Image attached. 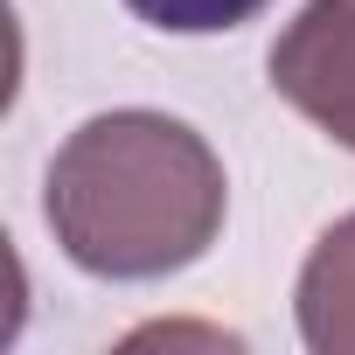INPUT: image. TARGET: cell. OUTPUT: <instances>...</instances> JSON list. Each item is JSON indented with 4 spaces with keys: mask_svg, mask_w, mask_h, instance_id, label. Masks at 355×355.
Wrapping results in <instances>:
<instances>
[{
    "mask_svg": "<svg viewBox=\"0 0 355 355\" xmlns=\"http://www.w3.org/2000/svg\"><path fill=\"white\" fill-rule=\"evenodd\" d=\"M223 160L160 112L77 125L49 167V230L98 279H160L196 265L223 230Z\"/></svg>",
    "mask_w": 355,
    "mask_h": 355,
    "instance_id": "1",
    "label": "cell"
},
{
    "mask_svg": "<svg viewBox=\"0 0 355 355\" xmlns=\"http://www.w3.org/2000/svg\"><path fill=\"white\" fill-rule=\"evenodd\" d=\"M272 91L327 139L355 146V0H306L272 49Z\"/></svg>",
    "mask_w": 355,
    "mask_h": 355,
    "instance_id": "2",
    "label": "cell"
},
{
    "mask_svg": "<svg viewBox=\"0 0 355 355\" xmlns=\"http://www.w3.org/2000/svg\"><path fill=\"white\" fill-rule=\"evenodd\" d=\"M300 334L320 355H355V216H341L300 272Z\"/></svg>",
    "mask_w": 355,
    "mask_h": 355,
    "instance_id": "3",
    "label": "cell"
},
{
    "mask_svg": "<svg viewBox=\"0 0 355 355\" xmlns=\"http://www.w3.org/2000/svg\"><path fill=\"white\" fill-rule=\"evenodd\" d=\"M125 8L146 28H167V35H216V28L251 21L258 8H272V0H125Z\"/></svg>",
    "mask_w": 355,
    "mask_h": 355,
    "instance_id": "4",
    "label": "cell"
}]
</instances>
